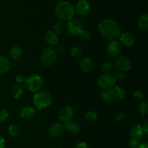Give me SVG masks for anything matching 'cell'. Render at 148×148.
Listing matches in <instances>:
<instances>
[{
  "instance_id": "1",
  "label": "cell",
  "mask_w": 148,
  "mask_h": 148,
  "mask_svg": "<svg viewBox=\"0 0 148 148\" xmlns=\"http://www.w3.org/2000/svg\"><path fill=\"white\" fill-rule=\"evenodd\" d=\"M98 32L103 38L108 40H116L121 33L119 25L114 20L105 19L98 25Z\"/></svg>"
},
{
  "instance_id": "2",
  "label": "cell",
  "mask_w": 148,
  "mask_h": 148,
  "mask_svg": "<svg viewBox=\"0 0 148 148\" xmlns=\"http://www.w3.org/2000/svg\"><path fill=\"white\" fill-rule=\"evenodd\" d=\"M73 5L67 1H60L55 6V14L60 21L69 22L75 16Z\"/></svg>"
},
{
  "instance_id": "3",
  "label": "cell",
  "mask_w": 148,
  "mask_h": 148,
  "mask_svg": "<svg viewBox=\"0 0 148 148\" xmlns=\"http://www.w3.org/2000/svg\"><path fill=\"white\" fill-rule=\"evenodd\" d=\"M33 104L39 110L48 108L52 103V97L47 91H38L33 95Z\"/></svg>"
},
{
  "instance_id": "4",
  "label": "cell",
  "mask_w": 148,
  "mask_h": 148,
  "mask_svg": "<svg viewBox=\"0 0 148 148\" xmlns=\"http://www.w3.org/2000/svg\"><path fill=\"white\" fill-rule=\"evenodd\" d=\"M25 85L27 90L30 92H37L40 90L44 85V79L40 75L35 74L26 78Z\"/></svg>"
},
{
  "instance_id": "5",
  "label": "cell",
  "mask_w": 148,
  "mask_h": 148,
  "mask_svg": "<svg viewBox=\"0 0 148 148\" xmlns=\"http://www.w3.org/2000/svg\"><path fill=\"white\" fill-rule=\"evenodd\" d=\"M116 79L114 75L110 74H103L100 75L98 79V85L103 90H111L116 83Z\"/></svg>"
},
{
  "instance_id": "6",
  "label": "cell",
  "mask_w": 148,
  "mask_h": 148,
  "mask_svg": "<svg viewBox=\"0 0 148 148\" xmlns=\"http://www.w3.org/2000/svg\"><path fill=\"white\" fill-rule=\"evenodd\" d=\"M56 55L57 53L56 49L52 47L46 48L41 53V62L43 64L46 66L53 64L56 59Z\"/></svg>"
},
{
  "instance_id": "7",
  "label": "cell",
  "mask_w": 148,
  "mask_h": 148,
  "mask_svg": "<svg viewBox=\"0 0 148 148\" xmlns=\"http://www.w3.org/2000/svg\"><path fill=\"white\" fill-rule=\"evenodd\" d=\"M66 30L69 35L72 36H79V33L83 30V25L79 20L72 19L68 22Z\"/></svg>"
},
{
  "instance_id": "8",
  "label": "cell",
  "mask_w": 148,
  "mask_h": 148,
  "mask_svg": "<svg viewBox=\"0 0 148 148\" xmlns=\"http://www.w3.org/2000/svg\"><path fill=\"white\" fill-rule=\"evenodd\" d=\"M114 66L120 72H127L132 67V62L126 56H119L114 62Z\"/></svg>"
},
{
  "instance_id": "9",
  "label": "cell",
  "mask_w": 148,
  "mask_h": 148,
  "mask_svg": "<svg viewBox=\"0 0 148 148\" xmlns=\"http://www.w3.org/2000/svg\"><path fill=\"white\" fill-rule=\"evenodd\" d=\"M74 115H75V111L73 108L70 106L63 107L59 110V114H58L59 119L64 124L72 121Z\"/></svg>"
},
{
  "instance_id": "10",
  "label": "cell",
  "mask_w": 148,
  "mask_h": 148,
  "mask_svg": "<svg viewBox=\"0 0 148 148\" xmlns=\"http://www.w3.org/2000/svg\"><path fill=\"white\" fill-rule=\"evenodd\" d=\"M121 43H119V41L116 40H111L109 43L108 44L106 48L107 53L109 56H112V57H115V56H118L119 55V53H121Z\"/></svg>"
},
{
  "instance_id": "11",
  "label": "cell",
  "mask_w": 148,
  "mask_h": 148,
  "mask_svg": "<svg viewBox=\"0 0 148 148\" xmlns=\"http://www.w3.org/2000/svg\"><path fill=\"white\" fill-rule=\"evenodd\" d=\"M64 131V127L60 123H54L50 127L49 130V135L51 138L56 139L61 137Z\"/></svg>"
},
{
  "instance_id": "12",
  "label": "cell",
  "mask_w": 148,
  "mask_h": 148,
  "mask_svg": "<svg viewBox=\"0 0 148 148\" xmlns=\"http://www.w3.org/2000/svg\"><path fill=\"white\" fill-rule=\"evenodd\" d=\"M119 43L121 46H124L125 47H131L134 45L135 39L134 36L132 33L125 32V33H121L119 36Z\"/></svg>"
},
{
  "instance_id": "13",
  "label": "cell",
  "mask_w": 148,
  "mask_h": 148,
  "mask_svg": "<svg viewBox=\"0 0 148 148\" xmlns=\"http://www.w3.org/2000/svg\"><path fill=\"white\" fill-rule=\"evenodd\" d=\"M90 10V5L88 0H79L77 3L76 11L79 15H86Z\"/></svg>"
},
{
  "instance_id": "14",
  "label": "cell",
  "mask_w": 148,
  "mask_h": 148,
  "mask_svg": "<svg viewBox=\"0 0 148 148\" xmlns=\"http://www.w3.org/2000/svg\"><path fill=\"white\" fill-rule=\"evenodd\" d=\"M79 65L80 69L83 72H88L92 70V68H93L94 64L90 58L88 57V56H85V57H82V59H80Z\"/></svg>"
},
{
  "instance_id": "15",
  "label": "cell",
  "mask_w": 148,
  "mask_h": 148,
  "mask_svg": "<svg viewBox=\"0 0 148 148\" xmlns=\"http://www.w3.org/2000/svg\"><path fill=\"white\" fill-rule=\"evenodd\" d=\"M45 40L46 43L51 46H55L59 43V37L58 35L53 30H49L45 35Z\"/></svg>"
},
{
  "instance_id": "16",
  "label": "cell",
  "mask_w": 148,
  "mask_h": 148,
  "mask_svg": "<svg viewBox=\"0 0 148 148\" xmlns=\"http://www.w3.org/2000/svg\"><path fill=\"white\" fill-rule=\"evenodd\" d=\"M36 114V110L34 108L30 106H27L23 108L21 112H20V116L25 120H29L33 118Z\"/></svg>"
},
{
  "instance_id": "17",
  "label": "cell",
  "mask_w": 148,
  "mask_h": 148,
  "mask_svg": "<svg viewBox=\"0 0 148 148\" xmlns=\"http://www.w3.org/2000/svg\"><path fill=\"white\" fill-rule=\"evenodd\" d=\"M11 67V62L7 56H0V74L8 72Z\"/></svg>"
},
{
  "instance_id": "18",
  "label": "cell",
  "mask_w": 148,
  "mask_h": 148,
  "mask_svg": "<svg viewBox=\"0 0 148 148\" xmlns=\"http://www.w3.org/2000/svg\"><path fill=\"white\" fill-rule=\"evenodd\" d=\"M111 90L114 98V100H121L125 96V89L123 87L119 86V85L114 86V88Z\"/></svg>"
},
{
  "instance_id": "19",
  "label": "cell",
  "mask_w": 148,
  "mask_h": 148,
  "mask_svg": "<svg viewBox=\"0 0 148 148\" xmlns=\"http://www.w3.org/2000/svg\"><path fill=\"white\" fill-rule=\"evenodd\" d=\"M130 134H131L132 139H135L137 140L141 139L144 134L143 130H142L141 125H140V124L133 125L130 129Z\"/></svg>"
},
{
  "instance_id": "20",
  "label": "cell",
  "mask_w": 148,
  "mask_h": 148,
  "mask_svg": "<svg viewBox=\"0 0 148 148\" xmlns=\"http://www.w3.org/2000/svg\"><path fill=\"white\" fill-rule=\"evenodd\" d=\"M10 56L14 61L19 60L23 56V49L18 46H13L10 51Z\"/></svg>"
},
{
  "instance_id": "21",
  "label": "cell",
  "mask_w": 148,
  "mask_h": 148,
  "mask_svg": "<svg viewBox=\"0 0 148 148\" xmlns=\"http://www.w3.org/2000/svg\"><path fill=\"white\" fill-rule=\"evenodd\" d=\"M64 127L72 134H77V133H79L80 132V126L77 123L74 122L72 121L65 123Z\"/></svg>"
},
{
  "instance_id": "22",
  "label": "cell",
  "mask_w": 148,
  "mask_h": 148,
  "mask_svg": "<svg viewBox=\"0 0 148 148\" xmlns=\"http://www.w3.org/2000/svg\"><path fill=\"white\" fill-rule=\"evenodd\" d=\"M11 92L12 96L14 97V98L17 99V98L23 96V95L24 94V88H23V86H21L20 85L17 84V85H14V86L12 88Z\"/></svg>"
},
{
  "instance_id": "23",
  "label": "cell",
  "mask_w": 148,
  "mask_h": 148,
  "mask_svg": "<svg viewBox=\"0 0 148 148\" xmlns=\"http://www.w3.org/2000/svg\"><path fill=\"white\" fill-rule=\"evenodd\" d=\"M137 24L139 27L143 30H147L148 29V15L147 14H143L140 16L137 20Z\"/></svg>"
},
{
  "instance_id": "24",
  "label": "cell",
  "mask_w": 148,
  "mask_h": 148,
  "mask_svg": "<svg viewBox=\"0 0 148 148\" xmlns=\"http://www.w3.org/2000/svg\"><path fill=\"white\" fill-rule=\"evenodd\" d=\"M7 134L10 137H12V138H15V137H17L20 135V130L18 126L12 124V125H10L7 129Z\"/></svg>"
},
{
  "instance_id": "25",
  "label": "cell",
  "mask_w": 148,
  "mask_h": 148,
  "mask_svg": "<svg viewBox=\"0 0 148 148\" xmlns=\"http://www.w3.org/2000/svg\"><path fill=\"white\" fill-rule=\"evenodd\" d=\"M101 99L106 103H112L113 101H115L111 90L103 91L101 94Z\"/></svg>"
},
{
  "instance_id": "26",
  "label": "cell",
  "mask_w": 148,
  "mask_h": 148,
  "mask_svg": "<svg viewBox=\"0 0 148 148\" xmlns=\"http://www.w3.org/2000/svg\"><path fill=\"white\" fill-rule=\"evenodd\" d=\"M113 68H114V64L111 62H104L101 65L100 69L101 72H103V74H109V72L112 71Z\"/></svg>"
},
{
  "instance_id": "27",
  "label": "cell",
  "mask_w": 148,
  "mask_h": 148,
  "mask_svg": "<svg viewBox=\"0 0 148 148\" xmlns=\"http://www.w3.org/2000/svg\"><path fill=\"white\" fill-rule=\"evenodd\" d=\"M85 119L88 123L92 124V123L95 122L97 121V119H98V115L94 111H88V112H87L85 114Z\"/></svg>"
},
{
  "instance_id": "28",
  "label": "cell",
  "mask_w": 148,
  "mask_h": 148,
  "mask_svg": "<svg viewBox=\"0 0 148 148\" xmlns=\"http://www.w3.org/2000/svg\"><path fill=\"white\" fill-rule=\"evenodd\" d=\"M64 29L65 25L64 23V22L59 20V21H56V23L53 24V31L54 32V33H56V34H60V33H62Z\"/></svg>"
},
{
  "instance_id": "29",
  "label": "cell",
  "mask_w": 148,
  "mask_h": 148,
  "mask_svg": "<svg viewBox=\"0 0 148 148\" xmlns=\"http://www.w3.org/2000/svg\"><path fill=\"white\" fill-rule=\"evenodd\" d=\"M140 112L143 116H147L148 113V103L147 101H142L140 105Z\"/></svg>"
},
{
  "instance_id": "30",
  "label": "cell",
  "mask_w": 148,
  "mask_h": 148,
  "mask_svg": "<svg viewBox=\"0 0 148 148\" xmlns=\"http://www.w3.org/2000/svg\"><path fill=\"white\" fill-rule=\"evenodd\" d=\"M70 55L72 57L75 58L80 57L81 55H82V49L79 47H77V46H75V47L71 49Z\"/></svg>"
},
{
  "instance_id": "31",
  "label": "cell",
  "mask_w": 148,
  "mask_h": 148,
  "mask_svg": "<svg viewBox=\"0 0 148 148\" xmlns=\"http://www.w3.org/2000/svg\"><path fill=\"white\" fill-rule=\"evenodd\" d=\"M9 117V112L5 108H0V123L7 121Z\"/></svg>"
},
{
  "instance_id": "32",
  "label": "cell",
  "mask_w": 148,
  "mask_h": 148,
  "mask_svg": "<svg viewBox=\"0 0 148 148\" xmlns=\"http://www.w3.org/2000/svg\"><path fill=\"white\" fill-rule=\"evenodd\" d=\"M79 36L82 40H85V41H88V40H89L91 38L90 33L86 30H82V31H81V33H79Z\"/></svg>"
},
{
  "instance_id": "33",
  "label": "cell",
  "mask_w": 148,
  "mask_h": 148,
  "mask_svg": "<svg viewBox=\"0 0 148 148\" xmlns=\"http://www.w3.org/2000/svg\"><path fill=\"white\" fill-rule=\"evenodd\" d=\"M133 98L137 101H143V98H144V95H143V93L141 91L135 90L134 92V93H133Z\"/></svg>"
},
{
  "instance_id": "34",
  "label": "cell",
  "mask_w": 148,
  "mask_h": 148,
  "mask_svg": "<svg viewBox=\"0 0 148 148\" xmlns=\"http://www.w3.org/2000/svg\"><path fill=\"white\" fill-rule=\"evenodd\" d=\"M25 80L26 78L23 75H18L15 77V81L19 84V85L22 83H25Z\"/></svg>"
},
{
  "instance_id": "35",
  "label": "cell",
  "mask_w": 148,
  "mask_h": 148,
  "mask_svg": "<svg viewBox=\"0 0 148 148\" xmlns=\"http://www.w3.org/2000/svg\"><path fill=\"white\" fill-rule=\"evenodd\" d=\"M139 146V141L135 139H132L129 142V147L130 148H137Z\"/></svg>"
},
{
  "instance_id": "36",
  "label": "cell",
  "mask_w": 148,
  "mask_h": 148,
  "mask_svg": "<svg viewBox=\"0 0 148 148\" xmlns=\"http://www.w3.org/2000/svg\"><path fill=\"white\" fill-rule=\"evenodd\" d=\"M114 78L116 79V80H123V79H124V77H125V75H124V74L122 72H116V73L115 74V75H114Z\"/></svg>"
},
{
  "instance_id": "37",
  "label": "cell",
  "mask_w": 148,
  "mask_h": 148,
  "mask_svg": "<svg viewBox=\"0 0 148 148\" xmlns=\"http://www.w3.org/2000/svg\"><path fill=\"white\" fill-rule=\"evenodd\" d=\"M126 118V114L124 113H119L116 116V121L117 122H121L124 121Z\"/></svg>"
},
{
  "instance_id": "38",
  "label": "cell",
  "mask_w": 148,
  "mask_h": 148,
  "mask_svg": "<svg viewBox=\"0 0 148 148\" xmlns=\"http://www.w3.org/2000/svg\"><path fill=\"white\" fill-rule=\"evenodd\" d=\"M74 148H89V147H88V145H87L86 143L81 141L77 143V144L75 145V147Z\"/></svg>"
},
{
  "instance_id": "39",
  "label": "cell",
  "mask_w": 148,
  "mask_h": 148,
  "mask_svg": "<svg viewBox=\"0 0 148 148\" xmlns=\"http://www.w3.org/2000/svg\"><path fill=\"white\" fill-rule=\"evenodd\" d=\"M141 127H142V130H143V133L145 134H148V122L147 121H145Z\"/></svg>"
},
{
  "instance_id": "40",
  "label": "cell",
  "mask_w": 148,
  "mask_h": 148,
  "mask_svg": "<svg viewBox=\"0 0 148 148\" xmlns=\"http://www.w3.org/2000/svg\"><path fill=\"white\" fill-rule=\"evenodd\" d=\"M56 53H59L60 54H63V53H65V48L62 46H58L57 49H56Z\"/></svg>"
},
{
  "instance_id": "41",
  "label": "cell",
  "mask_w": 148,
  "mask_h": 148,
  "mask_svg": "<svg viewBox=\"0 0 148 148\" xmlns=\"http://www.w3.org/2000/svg\"><path fill=\"white\" fill-rule=\"evenodd\" d=\"M5 145V140L1 136H0V148H4Z\"/></svg>"
},
{
  "instance_id": "42",
  "label": "cell",
  "mask_w": 148,
  "mask_h": 148,
  "mask_svg": "<svg viewBox=\"0 0 148 148\" xmlns=\"http://www.w3.org/2000/svg\"><path fill=\"white\" fill-rule=\"evenodd\" d=\"M137 148H148V145L147 143H143L141 145H139Z\"/></svg>"
},
{
  "instance_id": "43",
  "label": "cell",
  "mask_w": 148,
  "mask_h": 148,
  "mask_svg": "<svg viewBox=\"0 0 148 148\" xmlns=\"http://www.w3.org/2000/svg\"><path fill=\"white\" fill-rule=\"evenodd\" d=\"M0 12H1V8H0Z\"/></svg>"
},
{
  "instance_id": "44",
  "label": "cell",
  "mask_w": 148,
  "mask_h": 148,
  "mask_svg": "<svg viewBox=\"0 0 148 148\" xmlns=\"http://www.w3.org/2000/svg\"><path fill=\"white\" fill-rule=\"evenodd\" d=\"M59 148H62V147H59Z\"/></svg>"
}]
</instances>
